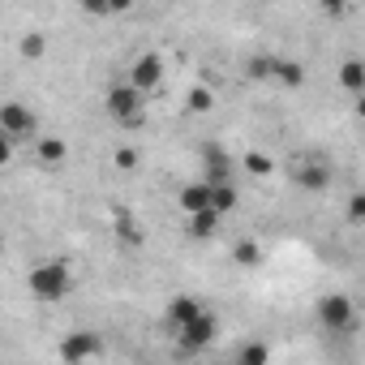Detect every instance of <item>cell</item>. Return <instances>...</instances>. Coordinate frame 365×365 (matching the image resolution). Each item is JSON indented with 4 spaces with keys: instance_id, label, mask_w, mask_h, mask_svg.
Returning <instances> with one entry per match:
<instances>
[{
    "instance_id": "obj_1",
    "label": "cell",
    "mask_w": 365,
    "mask_h": 365,
    "mask_svg": "<svg viewBox=\"0 0 365 365\" xmlns=\"http://www.w3.org/2000/svg\"><path fill=\"white\" fill-rule=\"evenodd\" d=\"M26 284H31V297H35V301L56 305V301H65V297H69L73 275H69V267H65V262H39V267L26 275Z\"/></svg>"
},
{
    "instance_id": "obj_2",
    "label": "cell",
    "mask_w": 365,
    "mask_h": 365,
    "mask_svg": "<svg viewBox=\"0 0 365 365\" xmlns=\"http://www.w3.org/2000/svg\"><path fill=\"white\" fill-rule=\"evenodd\" d=\"M103 108H108V116H112L116 125H125V129H138V125L146 120V95H138L129 82H116V86L108 91Z\"/></svg>"
},
{
    "instance_id": "obj_3",
    "label": "cell",
    "mask_w": 365,
    "mask_h": 365,
    "mask_svg": "<svg viewBox=\"0 0 365 365\" xmlns=\"http://www.w3.org/2000/svg\"><path fill=\"white\" fill-rule=\"evenodd\" d=\"M0 133H5L14 146H18V142H35V138H39V116H35V108H31V103H18V99L0 103Z\"/></svg>"
},
{
    "instance_id": "obj_4",
    "label": "cell",
    "mask_w": 365,
    "mask_h": 365,
    "mask_svg": "<svg viewBox=\"0 0 365 365\" xmlns=\"http://www.w3.org/2000/svg\"><path fill=\"white\" fill-rule=\"evenodd\" d=\"M318 322H322L331 335H344V331H352V322H356L352 297H344V292H331V297H322V301H318Z\"/></svg>"
},
{
    "instance_id": "obj_5",
    "label": "cell",
    "mask_w": 365,
    "mask_h": 365,
    "mask_svg": "<svg viewBox=\"0 0 365 365\" xmlns=\"http://www.w3.org/2000/svg\"><path fill=\"white\" fill-rule=\"evenodd\" d=\"M215 335H220V322L202 309L190 327H180V331H176V344H180V352H207V348L215 344Z\"/></svg>"
},
{
    "instance_id": "obj_6",
    "label": "cell",
    "mask_w": 365,
    "mask_h": 365,
    "mask_svg": "<svg viewBox=\"0 0 365 365\" xmlns=\"http://www.w3.org/2000/svg\"><path fill=\"white\" fill-rule=\"evenodd\" d=\"M129 86H133L138 95H150V91L163 86V61H159V52H142V56L129 65Z\"/></svg>"
},
{
    "instance_id": "obj_7",
    "label": "cell",
    "mask_w": 365,
    "mask_h": 365,
    "mask_svg": "<svg viewBox=\"0 0 365 365\" xmlns=\"http://www.w3.org/2000/svg\"><path fill=\"white\" fill-rule=\"evenodd\" d=\"M95 352H99V335L95 331H69L61 339V361L65 365H86Z\"/></svg>"
},
{
    "instance_id": "obj_8",
    "label": "cell",
    "mask_w": 365,
    "mask_h": 365,
    "mask_svg": "<svg viewBox=\"0 0 365 365\" xmlns=\"http://www.w3.org/2000/svg\"><path fill=\"white\" fill-rule=\"evenodd\" d=\"M292 180H297V185L301 190H327L331 185V168L322 163V159H301V163H292Z\"/></svg>"
},
{
    "instance_id": "obj_9",
    "label": "cell",
    "mask_w": 365,
    "mask_h": 365,
    "mask_svg": "<svg viewBox=\"0 0 365 365\" xmlns=\"http://www.w3.org/2000/svg\"><path fill=\"white\" fill-rule=\"evenodd\" d=\"M202 159H207V185H232V159L224 146L207 142L202 146Z\"/></svg>"
},
{
    "instance_id": "obj_10",
    "label": "cell",
    "mask_w": 365,
    "mask_h": 365,
    "mask_svg": "<svg viewBox=\"0 0 365 365\" xmlns=\"http://www.w3.org/2000/svg\"><path fill=\"white\" fill-rule=\"evenodd\" d=\"M180 211H185V220L190 215H202V211H211V185H207V180H190V185L185 190H180Z\"/></svg>"
},
{
    "instance_id": "obj_11",
    "label": "cell",
    "mask_w": 365,
    "mask_h": 365,
    "mask_svg": "<svg viewBox=\"0 0 365 365\" xmlns=\"http://www.w3.org/2000/svg\"><path fill=\"white\" fill-rule=\"evenodd\" d=\"M198 314H202V301H194V297H172V301H168V322H172L176 331L190 327Z\"/></svg>"
},
{
    "instance_id": "obj_12",
    "label": "cell",
    "mask_w": 365,
    "mask_h": 365,
    "mask_svg": "<svg viewBox=\"0 0 365 365\" xmlns=\"http://www.w3.org/2000/svg\"><path fill=\"white\" fill-rule=\"evenodd\" d=\"M232 262H237V267H245V271L262 267V241H254V237H241V241L232 245Z\"/></svg>"
},
{
    "instance_id": "obj_13",
    "label": "cell",
    "mask_w": 365,
    "mask_h": 365,
    "mask_svg": "<svg viewBox=\"0 0 365 365\" xmlns=\"http://www.w3.org/2000/svg\"><path fill=\"white\" fill-rule=\"evenodd\" d=\"M339 86H344L348 95H361V91H365V65H361L356 56H348V61L339 65Z\"/></svg>"
},
{
    "instance_id": "obj_14",
    "label": "cell",
    "mask_w": 365,
    "mask_h": 365,
    "mask_svg": "<svg viewBox=\"0 0 365 365\" xmlns=\"http://www.w3.org/2000/svg\"><path fill=\"white\" fill-rule=\"evenodd\" d=\"M35 150H39V163H43V168H56V163H65V155H69V146H65L61 138H35Z\"/></svg>"
},
{
    "instance_id": "obj_15",
    "label": "cell",
    "mask_w": 365,
    "mask_h": 365,
    "mask_svg": "<svg viewBox=\"0 0 365 365\" xmlns=\"http://www.w3.org/2000/svg\"><path fill=\"white\" fill-rule=\"evenodd\" d=\"M232 365H271V348H267L262 339H250V344H241V348H237Z\"/></svg>"
},
{
    "instance_id": "obj_16",
    "label": "cell",
    "mask_w": 365,
    "mask_h": 365,
    "mask_svg": "<svg viewBox=\"0 0 365 365\" xmlns=\"http://www.w3.org/2000/svg\"><path fill=\"white\" fill-rule=\"evenodd\" d=\"M185 228H190V237H194V241H211V237L220 232V215H211V211L190 215V220H185Z\"/></svg>"
},
{
    "instance_id": "obj_17",
    "label": "cell",
    "mask_w": 365,
    "mask_h": 365,
    "mask_svg": "<svg viewBox=\"0 0 365 365\" xmlns=\"http://www.w3.org/2000/svg\"><path fill=\"white\" fill-rule=\"evenodd\" d=\"M271 78L284 82V86H301L305 82V69L297 61H271Z\"/></svg>"
},
{
    "instance_id": "obj_18",
    "label": "cell",
    "mask_w": 365,
    "mask_h": 365,
    "mask_svg": "<svg viewBox=\"0 0 365 365\" xmlns=\"http://www.w3.org/2000/svg\"><path fill=\"white\" fill-rule=\"evenodd\" d=\"M232 207H237V190H232V185H211V215L224 220Z\"/></svg>"
},
{
    "instance_id": "obj_19",
    "label": "cell",
    "mask_w": 365,
    "mask_h": 365,
    "mask_svg": "<svg viewBox=\"0 0 365 365\" xmlns=\"http://www.w3.org/2000/svg\"><path fill=\"white\" fill-rule=\"evenodd\" d=\"M18 52H22V61H39V56L48 52V39H43L39 31H31V35H22V43H18Z\"/></svg>"
},
{
    "instance_id": "obj_20",
    "label": "cell",
    "mask_w": 365,
    "mask_h": 365,
    "mask_svg": "<svg viewBox=\"0 0 365 365\" xmlns=\"http://www.w3.org/2000/svg\"><path fill=\"white\" fill-rule=\"evenodd\" d=\"M116 232H120L129 245H142V228L133 224V215H129V211H116Z\"/></svg>"
},
{
    "instance_id": "obj_21",
    "label": "cell",
    "mask_w": 365,
    "mask_h": 365,
    "mask_svg": "<svg viewBox=\"0 0 365 365\" xmlns=\"http://www.w3.org/2000/svg\"><path fill=\"white\" fill-rule=\"evenodd\" d=\"M241 163H245V172H250V176H271V172H275V163H271L267 155H258V150H250Z\"/></svg>"
},
{
    "instance_id": "obj_22",
    "label": "cell",
    "mask_w": 365,
    "mask_h": 365,
    "mask_svg": "<svg viewBox=\"0 0 365 365\" xmlns=\"http://www.w3.org/2000/svg\"><path fill=\"white\" fill-rule=\"evenodd\" d=\"M211 108H215V95L207 86H194L190 91V112H211Z\"/></svg>"
},
{
    "instance_id": "obj_23",
    "label": "cell",
    "mask_w": 365,
    "mask_h": 365,
    "mask_svg": "<svg viewBox=\"0 0 365 365\" xmlns=\"http://www.w3.org/2000/svg\"><path fill=\"white\" fill-rule=\"evenodd\" d=\"M112 159H116V168H120V172H133V168H138V150H133V146H116V155H112Z\"/></svg>"
},
{
    "instance_id": "obj_24",
    "label": "cell",
    "mask_w": 365,
    "mask_h": 365,
    "mask_svg": "<svg viewBox=\"0 0 365 365\" xmlns=\"http://www.w3.org/2000/svg\"><path fill=\"white\" fill-rule=\"evenodd\" d=\"M9 163H14V142L0 133V168H9Z\"/></svg>"
},
{
    "instance_id": "obj_25",
    "label": "cell",
    "mask_w": 365,
    "mask_h": 365,
    "mask_svg": "<svg viewBox=\"0 0 365 365\" xmlns=\"http://www.w3.org/2000/svg\"><path fill=\"white\" fill-rule=\"evenodd\" d=\"M361 215H365V198L352 194V198H348V220H361Z\"/></svg>"
},
{
    "instance_id": "obj_26",
    "label": "cell",
    "mask_w": 365,
    "mask_h": 365,
    "mask_svg": "<svg viewBox=\"0 0 365 365\" xmlns=\"http://www.w3.org/2000/svg\"><path fill=\"white\" fill-rule=\"evenodd\" d=\"M0 250H5V232H0Z\"/></svg>"
}]
</instances>
